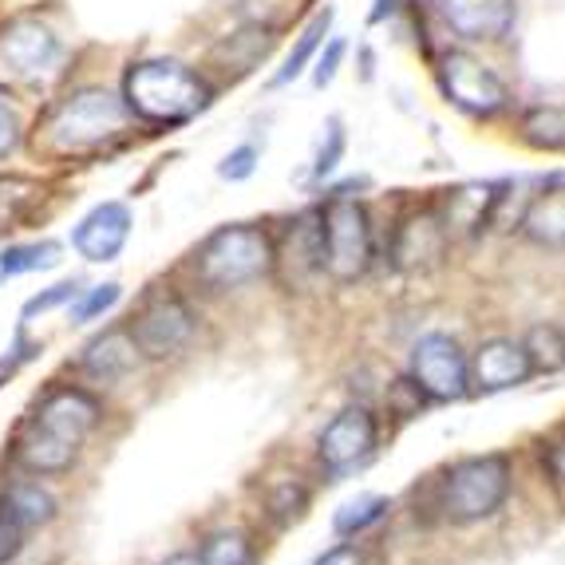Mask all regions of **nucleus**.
Here are the masks:
<instances>
[{
	"label": "nucleus",
	"mask_w": 565,
	"mask_h": 565,
	"mask_svg": "<svg viewBox=\"0 0 565 565\" xmlns=\"http://www.w3.org/2000/svg\"><path fill=\"white\" fill-rule=\"evenodd\" d=\"M514 490V462L502 451L471 455L447 467V479L439 482V510L451 526H475L482 519H494L507 507Z\"/></svg>",
	"instance_id": "4"
},
{
	"label": "nucleus",
	"mask_w": 565,
	"mask_h": 565,
	"mask_svg": "<svg viewBox=\"0 0 565 565\" xmlns=\"http://www.w3.org/2000/svg\"><path fill=\"white\" fill-rule=\"evenodd\" d=\"M332 17L337 12L332 9H324V12H317V17L305 24V32L297 36V44H292V52L285 56V64H281V72L274 76V87H285V84H292V79H301L305 72H309V64L317 60V52L324 47V36H329V29H332Z\"/></svg>",
	"instance_id": "24"
},
{
	"label": "nucleus",
	"mask_w": 565,
	"mask_h": 565,
	"mask_svg": "<svg viewBox=\"0 0 565 565\" xmlns=\"http://www.w3.org/2000/svg\"><path fill=\"white\" fill-rule=\"evenodd\" d=\"M119 301H122V285H119V281L84 285L76 301L67 305V324H76V329H84V324L104 321L107 312L119 309Z\"/></svg>",
	"instance_id": "26"
},
{
	"label": "nucleus",
	"mask_w": 565,
	"mask_h": 565,
	"mask_svg": "<svg viewBox=\"0 0 565 565\" xmlns=\"http://www.w3.org/2000/svg\"><path fill=\"white\" fill-rule=\"evenodd\" d=\"M321 142H317V154H312V179L324 182L329 174H337V167L344 162V151H349V135H344V122L332 115L321 127Z\"/></svg>",
	"instance_id": "30"
},
{
	"label": "nucleus",
	"mask_w": 565,
	"mask_h": 565,
	"mask_svg": "<svg viewBox=\"0 0 565 565\" xmlns=\"http://www.w3.org/2000/svg\"><path fill=\"white\" fill-rule=\"evenodd\" d=\"M435 9L447 29L467 44H499L519 20L514 0H435Z\"/></svg>",
	"instance_id": "13"
},
{
	"label": "nucleus",
	"mask_w": 565,
	"mask_h": 565,
	"mask_svg": "<svg viewBox=\"0 0 565 565\" xmlns=\"http://www.w3.org/2000/svg\"><path fill=\"white\" fill-rule=\"evenodd\" d=\"M380 447V419L367 404H349L332 415L317 435V462L329 475V482H340L344 475L360 471L372 462Z\"/></svg>",
	"instance_id": "9"
},
{
	"label": "nucleus",
	"mask_w": 565,
	"mask_h": 565,
	"mask_svg": "<svg viewBox=\"0 0 565 565\" xmlns=\"http://www.w3.org/2000/svg\"><path fill=\"white\" fill-rule=\"evenodd\" d=\"M321 249H324V277L337 285H352L372 269L376 257V226L372 214L352 194H329L321 206Z\"/></svg>",
	"instance_id": "6"
},
{
	"label": "nucleus",
	"mask_w": 565,
	"mask_h": 565,
	"mask_svg": "<svg viewBox=\"0 0 565 565\" xmlns=\"http://www.w3.org/2000/svg\"><path fill=\"white\" fill-rule=\"evenodd\" d=\"M107 419V404L99 396V387L92 384H47L36 396V404L29 407L24 424L36 427V431L52 435L60 444L84 451V444L92 439Z\"/></svg>",
	"instance_id": "7"
},
{
	"label": "nucleus",
	"mask_w": 565,
	"mask_h": 565,
	"mask_svg": "<svg viewBox=\"0 0 565 565\" xmlns=\"http://www.w3.org/2000/svg\"><path fill=\"white\" fill-rule=\"evenodd\" d=\"M9 459L20 475H32V479H60V475H67L79 462V451L20 419L17 435H12Z\"/></svg>",
	"instance_id": "17"
},
{
	"label": "nucleus",
	"mask_w": 565,
	"mask_h": 565,
	"mask_svg": "<svg viewBox=\"0 0 565 565\" xmlns=\"http://www.w3.org/2000/svg\"><path fill=\"white\" fill-rule=\"evenodd\" d=\"M257 162H262V151H257L254 142H242V147H234V151L222 154V162H217V179H222V182L254 179Z\"/></svg>",
	"instance_id": "31"
},
{
	"label": "nucleus",
	"mask_w": 565,
	"mask_h": 565,
	"mask_svg": "<svg viewBox=\"0 0 565 565\" xmlns=\"http://www.w3.org/2000/svg\"><path fill=\"white\" fill-rule=\"evenodd\" d=\"M312 565H367V554L360 550V542H337L329 546Z\"/></svg>",
	"instance_id": "34"
},
{
	"label": "nucleus",
	"mask_w": 565,
	"mask_h": 565,
	"mask_svg": "<svg viewBox=\"0 0 565 565\" xmlns=\"http://www.w3.org/2000/svg\"><path fill=\"white\" fill-rule=\"evenodd\" d=\"M122 324H127V332L139 344L147 364H170V360L186 356L194 349L202 317L182 289H174V285H151Z\"/></svg>",
	"instance_id": "3"
},
{
	"label": "nucleus",
	"mask_w": 565,
	"mask_h": 565,
	"mask_svg": "<svg viewBox=\"0 0 565 565\" xmlns=\"http://www.w3.org/2000/svg\"><path fill=\"white\" fill-rule=\"evenodd\" d=\"M387 514H392V499H387V494H356V499L337 507V514H332V534H337L340 542H360V537L372 534Z\"/></svg>",
	"instance_id": "23"
},
{
	"label": "nucleus",
	"mask_w": 565,
	"mask_h": 565,
	"mask_svg": "<svg viewBox=\"0 0 565 565\" xmlns=\"http://www.w3.org/2000/svg\"><path fill=\"white\" fill-rule=\"evenodd\" d=\"M210 99H214V92L206 87V79L182 60H139L122 76L127 111L142 122H154V127H182V122L199 119L210 107Z\"/></svg>",
	"instance_id": "2"
},
{
	"label": "nucleus",
	"mask_w": 565,
	"mask_h": 565,
	"mask_svg": "<svg viewBox=\"0 0 565 565\" xmlns=\"http://www.w3.org/2000/svg\"><path fill=\"white\" fill-rule=\"evenodd\" d=\"M447 237L451 234H447L444 222L431 210H424V214L407 217L404 226H396V234H392V262L399 269H419V265H427L431 257L444 254Z\"/></svg>",
	"instance_id": "19"
},
{
	"label": "nucleus",
	"mask_w": 565,
	"mask_h": 565,
	"mask_svg": "<svg viewBox=\"0 0 565 565\" xmlns=\"http://www.w3.org/2000/svg\"><path fill=\"white\" fill-rule=\"evenodd\" d=\"M562 337H565V324H562Z\"/></svg>",
	"instance_id": "38"
},
{
	"label": "nucleus",
	"mask_w": 565,
	"mask_h": 565,
	"mask_svg": "<svg viewBox=\"0 0 565 565\" xmlns=\"http://www.w3.org/2000/svg\"><path fill=\"white\" fill-rule=\"evenodd\" d=\"M0 519L12 522L24 534H36V530H47L60 519V499L56 490L47 487L44 479H32V475H20L17 479H4L0 487Z\"/></svg>",
	"instance_id": "16"
},
{
	"label": "nucleus",
	"mask_w": 565,
	"mask_h": 565,
	"mask_svg": "<svg viewBox=\"0 0 565 565\" xmlns=\"http://www.w3.org/2000/svg\"><path fill=\"white\" fill-rule=\"evenodd\" d=\"M159 565H199V554H194V550H179V554L162 557Z\"/></svg>",
	"instance_id": "36"
},
{
	"label": "nucleus",
	"mask_w": 565,
	"mask_h": 565,
	"mask_svg": "<svg viewBox=\"0 0 565 565\" xmlns=\"http://www.w3.org/2000/svg\"><path fill=\"white\" fill-rule=\"evenodd\" d=\"M199 565H257L262 562V546L245 526H217L202 534L199 542Z\"/></svg>",
	"instance_id": "22"
},
{
	"label": "nucleus",
	"mask_w": 565,
	"mask_h": 565,
	"mask_svg": "<svg viewBox=\"0 0 565 565\" xmlns=\"http://www.w3.org/2000/svg\"><path fill=\"white\" fill-rule=\"evenodd\" d=\"M522 234L546 249H565V186L542 190L522 214Z\"/></svg>",
	"instance_id": "20"
},
{
	"label": "nucleus",
	"mask_w": 565,
	"mask_h": 565,
	"mask_svg": "<svg viewBox=\"0 0 565 565\" xmlns=\"http://www.w3.org/2000/svg\"><path fill=\"white\" fill-rule=\"evenodd\" d=\"M526 352H530V364H534V376H557V372H565V337L557 324H534V329L526 332Z\"/></svg>",
	"instance_id": "27"
},
{
	"label": "nucleus",
	"mask_w": 565,
	"mask_h": 565,
	"mask_svg": "<svg viewBox=\"0 0 565 565\" xmlns=\"http://www.w3.org/2000/svg\"><path fill=\"white\" fill-rule=\"evenodd\" d=\"M20 139H24V119H20L12 95L0 92V162H9L20 151Z\"/></svg>",
	"instance_id": "32"
},
{
	"label": "nucleus",
	"mask_w": 565,
	"mask_h": 565,
	"mask_svg": "<svg viewBox=\"0 0 565 565\" xmlns=\"http://www.w3.org/2000/svg\"><path fill=\"white\" fill-rule=\"evenodd\" d=\"M64 262V242L56 237H36V242H12L0 249V285L17 281L29 274H47Z\"/></svg>",
	"instance_id": "21"
},
{
	"label": "nucleus",
	"mask_w": 565,
	"mask_h": 565,
	"mask_svg": "<svg viewBox=\"0 0 565 565\" xmlns=\"http://www.w3.org/2000/svg\"><path fill=\"white\" fill-rule=\"evenodd\" d=\"M60 56H64L60 36L40 20H12L9 29L0 32V64L17 76H44L60 64Z\"/></svg>",
	"instance_id": "15"
},
{
	"label": "nucleus",
	"mask_w": 565,
	"mask_h": 565,
	"mask_svg": "<svg viewBox=\"0 0 565 565\" xmlns=\"http://www.w3.org/2000/svg\"><path fill=\"white\" fill-rule=\"evenodd\" d=\"M131 230H135L131 202L107 199V202H95V206L79 217L67 242H72V249H76L87 265H111V262H119V254L127 249V242H131Z\"/></svg>",
	"instance_id": "11"
},
{
	"label": "nucleus",
	"mask_w": 565,
	"mask_h": 565,
	"mask_svg": "<svg viewBox=\"0 0 565 565\" xmlns=\"http://www.w3.org/2000/svg\"><path fill=\"white\" fill-rule=\"evenodd\" d=\"M292 265V281L324 277V249H321V206L305 210L289 222L285 242L274 237V269Z\"/></svg>",
	"instance_id": "18"
},
{
	"label": "nucleus",
	"mask_w": 565,
	"mask_h": 565,
	"mask_svg": "<svg viewBox=\"0 0 565 565\" xmlns=\"http://www.w3.org/2000/svg\"><path fill=\"white\" fill-rule=\"evenodd\" d=\"M542 459H546V471L554 475L557 482H565V435L550 439V444H546V455H542Z\"/></svg>",
	"instance_id": "35"
},
{
	"label": "nucleus",
	"mask_w": 565,
	"mask_h": 565,
	"mask_svg": "<svg viewBox=\"0 0 565 565\" xmlns=\"http://www.w3.org/2000/svg\"><path fill=\"white\" fill-rule=\"evenodd\" d=\"M131 119L135 115L127 111L122 95L107 92V87H79L52 107L44 135L56 154H84L119 139Z\"/></svg>",
	"instance_id": "5"
},
{
	"label": "nucleus",
	"mask_w": 565,
	"mask_h": 565,
	"mask_svg": "<svg viewBox=\"0 0 565 565\" xmlns=\"http://www.w3.org/2000/svg\"><path fill=\"white\" fill-rule=\"evenodd\" d=\"M407 380L427 404H459L471 396V356L451 332H424L407 356Z\"/></svg>",
	"instance_id": "8"
},
{
	"label": "nucleus",
	"mask_w": 565,
	"mask_h": 565,
	"mask_svg": "<svg viewBox=\"0 0 565 565\" xmlns=\"http://www.w3.org/2000/svg\"><path fill=\"white\" fill-rule=\"evenodd\" d=\"M309 502H312V490L305 487L297 475H277V479H269V487H265V494H262L265 514H269L277 526H292V522H301L305 510H309Z\"/></svg>",
	"instance_id": "25"
},
{
	"label": "nucleus",
	"mask_w": 565,
	"mask_h": 565,
	"mask_svg": "<svg viewBox=\"0 0 565 565\" xmlns=\"http://www.w3.org/2000/svg\"><path fill=\"white\" fill-rule=\"evenodd\" d=\"M344 52H349V44H344L340 36L324 44V52L317 56V64H312V87H317V92H324V87L337 79L340 64H344Z\"/></svg>",
	"instance_id": "33"
},
{
	"label": "nucleus",
	"mask_w": 565,
	"mask_h": 565,
	"mask_svg": "<svg viewBox=\"0 0 565 565\" xmlns=\"http://www.w3.org/2000/svg\"><path fill=\"white\" fill-rule=\"evenodd\" d=\"M84 285H87L84 277H64V281L40 289L36 297H29V301H24V309H20V324H32L36 317H47V312L67 309V305L79 297V289H84Z\"/></svg>",
	"instance_id": "29"
},
{
	"label": "nucleus",
	"mask_w": 565,
	"mask_h": 565,
	"mask_svg": "<svg viewBox=\"0 0 565 565\" xmlns=\"http://www.w3.org/2000/svg\"><path fill=\"white\" fill-rule=\"evenodd\" d=\"M534 380V364L522 340L490 337L471 352V392H510Z\"/></svg>",
	"instance_id": "14"
},
{
	"label": "nucleus",
	"mask_w": 565,
	"mask_h": 565,
	"mask_svg": "<svg viewBox=\"0 0 565 565\" xmlns=\"http://www.w3.org/2000/svg\"><path fill=\"white\" fill-rule=\"evenodd\" d=\"M439 84H444L447 99L471 119H494L510 107L507 79L471 52H447L439 64Z\"/></svg>",
	"instance_id": "10"
},
{
	"label": "nucleus",
	"mask_w": 565,
	"mask_h": 565,
	"mask_svg": "<svg viewBox=\"0 0 565 565\" xmlns=\"http://www.w3.org/2000/svg\"><path fill=\"white\" fill-rule=\"evenodd\" d=\"M522 139L537 151H565V111L562 107H534L522 119Z\"/></svg>",
	"instance_id": "28"
},
{
	"label": "nucleus",
	"mask_w": 565,
	"mask_h": 565,
	"mask_svg": "<svg viewBox=\"0 0 565 565\" xmlns=\"http://www.w3.org/2000/svg\"><path fill=\"white\" fill-rule=\"evenodd\" d=\"M392 9H396V0H376V9H372V20H384Z\"/></svg>",
	"instance_id": "37"
},
{
	"label": "nucleus",
	"mask_w": 565,
	"mask_h": 565,
	"mask_svg": "<svg viewBox=\"0 0 565 565\" xmlns=\"http://www.w3.org/2000/svg\"><path fill=\"white\" fill-rule=\"evenodd\" d=\"M142 367H147V360H142L127 324H111V329L95 332L76 356V372L92 387H119L139 376Z\"/></svg>",
	"instance_id": "12"
},
{
	"label": "nucleus",
	"mask_w": 565,
	"mask_h": 565,
	"mask_svg": "<svg viewBox=\"0 0 565 565\" xmlns=\"http://www.w3.org/2000/svg\"><path fill=\"white\" fill-rule=\"evenodd\" d=\"M190 285L206 297H230L274 274V234L257 222H230L202 237L186 257Z\"/></svg>",
	"instance_id": "1"
}]
</instances>
